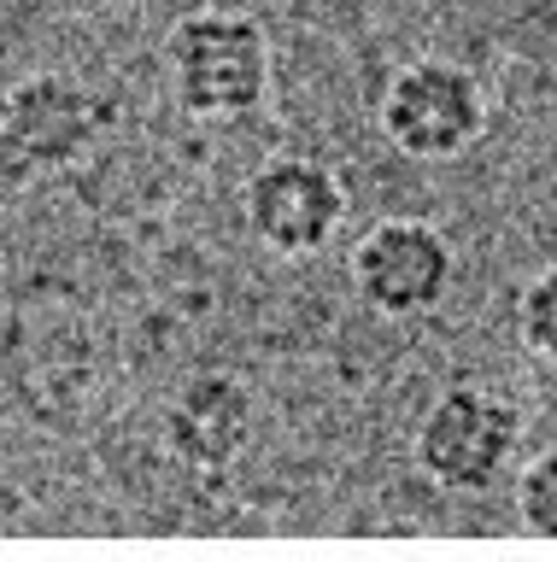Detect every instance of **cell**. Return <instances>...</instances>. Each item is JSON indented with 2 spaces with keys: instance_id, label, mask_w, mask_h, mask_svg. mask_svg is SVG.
<instances>
[{
  "instance_id": "1",
  "label": "cell",
  "mask_w": 557,
  "mask_h": 562,
  "mask_svg": "<svg viewBox=\"0 0 557 562\" xmlns=\"http://www.w3.org/2000/svg\"><path fill=\"white\" fill-rule=\"evenodd\" d=\"M165 82L182 117L194 123H241L270 100L276 47L253 12L194 7L165 35Z\"/></svg>"
},
{
  "instance_id": "2",
  "label": "cell",
  "mask_w": 557,
  "mask_h": 562,
  "mask_svg": "<svg viewBox=\"0 0 557 562\" xmlns=\"http://www.w3.org/2000/svg\"><path fill=\"white\" fill-rule=\"evenodd\" d=\"M522 446V411L487 381H452L411 434V463L441 492H493Z\"/></svg>"
},
{
  "instance_id": "3",
  "label": "cell",
  "mask_w": 557,
  "mask_h": 562,
  "mask_svg": "<svg viewBox=\"0 0 557 562\" xmlns=\"http://www.w3.org/2000/svg\"><path fill=\"white\" fill-rule=\"evenodd\" d=\"M107 123H112V105L89 82L65 77V70L24 77L19 88L0 94V182L24 188L77 165Z\"/></svg>"
},
{
  "instance_id": "4",
  "label": "cell",
  "mask_w": 557,
  "mask_h": 562,
  "mask_svg": "<svg viewBox=\"0 0 557 562\" xmlns=\"http://www.w3.org/2000/svg\"><path fill=\"white\" fill-rule=\"evenodd\" d=\"M381 135L416 165H452L487 135V94L458 59H411L381 88Z\"/></svg>"
},
{
  "instance_id": "5",
  "label": "cell",
  "mask_w": 557,
  "mask_h": 562,
  "mask_svg": "<svg viewBox=\"0 0 557 562\" xmlns=\"http://www.w3.org/2000/svg\"><path fill=\"white\" fill-rule=\"evenodd\" d=\"M241 217H247V235L265 246V252L311 258L341 235L346 188L323 158L276 153L247 176V188H241Z\"/></svg>"
},
{
  "instance_id": "6",
  "label": "cell",
  "mask_w": 557,
  "mask_h": 562,
  "mask_svg": "<svg viewBox=\"0 0 557 562\" xmlns=\"http://www.w3.org/2000/svg\"><path fill=\"white\" fill-rule=\"evenodd\" d=\"M458 281V246L428 217H381L353 246V288L376 316H428Z\"/></svg>"
},
{
  "instance_id": "7",
  "label": "cell",
  "mask_w": 557,
  "mask_h": 562,
  "mask_svg": "<svg viewBox=\"0 0 557 562\" xmlns=\"http://www.w3.org/2000/svg\"><path fill=\"white\" fill-rule=\"evenodd\" d=\"M253 428H258L253 386L230 369H200L165 404V446L200 474L230 469L253 446Z\"/></svg>"
},
{
  "instance_id": "8",
  "label": "cell",
  "mask_w": 557,
  "mask_h": 562,
  "mask_svg": "<svg viewBox=\"0 0 557 562\" xmlns=\"http://www.w3.org/2000/svg\"><path fill=\"white\" fill-rule=\"evenodd\" d=\"M516 340L528 358L557 369V263H546L539 276L522 281L516 293Z\"/></svg>"
},
{
  "instance_id": "9",
  "label": "cell",
  "mask_w": 557,
  "mask_h": 562,
  "mask_svg": "<svg viewBox=\"0 0 557 562\" xmlns=\"http://www.w3.org/2000/svg\"><path fill=\"white\" fill-rule=\"evenodd\" d=\"M511 504H516V521L539 539H557V446L534 451L528 463L516 469V486H511Z\"/></svg>"
}]
</instances>
